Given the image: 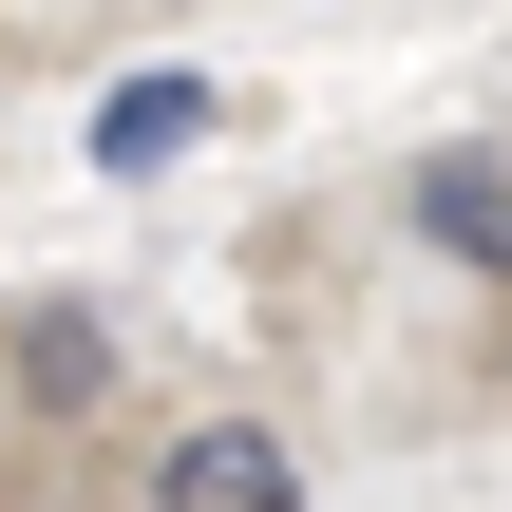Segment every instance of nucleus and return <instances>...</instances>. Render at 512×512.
Returning a JSON list of instances; mask_svg holds the SVG:
<instances>
[{
	"label": "nucleus",
	"mask_w": 512,
	"mask_h": 512,
	"mask_svg": "<svg viewBox=\"0 0 512 512\" xmlns=\"http://www.w3.org/2000/svg\"><path fill=\"white\" fill-rule=\"evenodd\" d=\"M399 228H418L456 285H494L512 266V133H437V152L399 171Z\"/></svg>",
	"instance_id": "1"
},
{
	"label": "nucleus",
	"mask_w": 512,
	"mask_h": 512,
	"mask_svg": "<svg viewBox=\"0 0 512 512\" xmlns=\"http://www.w3.org/2000/svg\"><path fill=\"white\" fill-rule=\"evenodd\" d=\"M152 512H304L285 418H171L152 437Z\"/></svg>",
	"instance_id": "2"
},
{
	"label": "nucleus",
	"mask_w": 512,
	"mask_h": 512,
	"mask_svg": "<svg viewBox=\"0 0 512 512\" xmlns=\"http://www.w3.org/2000/svg\"><path fill=\"white\" fill-rule=\"evenodd\" d=\"M209 114H228V95H209L190 57H152V76H114V95H95V133H76V152H95V171L133 190V171H171V152H209Z\"/></svg>",
	"instance_id": "3"
},
{
	"label": "nucleus",
	"mask_w": 512,
	"mask_h": 512,
	"mask_svg": "<svg viewBox=\"0 0 512 512\" xmlns=\"http://www.w3.org/2000/svg\"><path fill=\"white\" fill-rule=\"evenodd\" d=\"M19 380H38V418H95V399H114V342H95L76 304H38V323H19Z\"/></svg>",
	"instance_id": "4"
}]
</instances>
